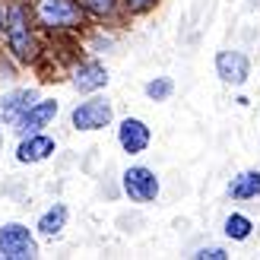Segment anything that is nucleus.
Masks as SVG:
<instances>
[{
  "mask_svg": "<svg viewBox=\"0 0 260 260\" xmlns=\"http://www.w3.org/2000/svg\"><path fill=\"white\" fill-rule=\"evenodd\" d=\"M38 241L29 225L22 222H4L0 225V260H35Z\"/></svg>",
  "mask_w": 260,
  "mask_h": 260,
  "instance_id": "39448f33",
  "label": "nucleus"
},
{
  "mask_svg": "<svg viewBox=\"0 0 260 260\" xmlns=\"http://www.w3.org/2000/svg\"><path fill=\"white\" fill-rule=\"evenodd\" d=\"M111 121H114V105L105 95H99V92H92L83 102H76L73 111H70V127L80 130V134L105 130V127H111Z\"/></svg>",
  "mask_w": 260,
  "mask_h": 260,
  "instance_id": "7ed1b4c3",
  "label": "nucleus"
},
{
  "mask_svg": "<svg viewBox=\"0 0 260 260\" xmlns=\"http://www.w3.org/2000/svg\"><path fill=\"white\" fill-rule=\"evenodd\" d=\"M111 83L108 76V67L95 57H86V60H76L73 70H70V86L76 89L80 95H92V92H102Z\"/></svg>",
  "mask_w": 260,
  "mask_h": 260,
  "instance_id": "423d86ee",
  "label": "nucleus"
},
{
  "mask_svg": "<svg viewBox=\"0 0 260 260\" xmlns=\"http://www.w3.org/2000/svg\"><path fill=\"white\" fill-rule=\"evenodd\" d=\"M4 29H7V0H0V38H4Z\"/></svg>",
  "mask_w": 260,
  "mask_h": 260,
  "instance_id": "6ab92c4d",
  "label": "nucleus"
},
{
  "mask_svg": "<svg viewBox=\"0 0 260 260\" xmlns=\"http://www.w3.org/2000/svg\"><path fill=\"white\" fill-rule=\"evenodd\" d=\"M0 152H4V124H0Z\"/></svg>",
  "mask_w": 260,
  "mask_h": 260,
  "instance_id": "aec40b11",
  "label": "nucleus"
},
{
  "mask_svg": "<svg viewBox=\"0 0 260 260\" xmlns=\"http://www.w3.org/2000/svg\"><path fill=\"white\" fill-rule=\"evenodd\" d=\"M4 42L13 60L19 63H35L42 54L38 45V25L32 16V7L25 0H7V29H4Z\"/></svg>",
  "mask_w": 260,
  "mask_h": 260,
  "instance_id": "f257e3e1",
  "label": "nucleus"
},
{
  "mask_svg": "<svg viewBox=\"0 0 260 260\" xmlns=\"http://www.w3.org/2000/svg\"><path fill=\"white\" fill-rule=\"evenodd\" d=\"M143 95L149 102H168L175 95V80L172 76H152V80H146V86H143Z\"/></svg>",
  "mask_w": 260,
  "mask_h": 260,
  "instance_id": "dca6fc26",
  "label": "nucleus"
},
{
  "mask_svg": "<svg viewBox=\"0 0 260 260\" xmlns=\"http://www.w3.org/2000/svg\"><path fill=\"white\" fill-rule=\"evenodd\" d=\"M57 111H60V105L54 99H38L35 105L22 114V118L16 121V137H29V134H42L45 127H51L54 124V118H57Z\"/></svg>",
  "mask_w": 260,
  "mask_h": 260,
  "instance_id": "9b49d317",
  "label": "nucleus"
},
{
  "mask_svg": "<svg viewBox=\"0 0 260 260\" xmlns=\"http://www.w3.org/2000/svg\"><path fill=\"white\" fill-rule=\"evenodd\" d=\"M152 143V127L143 121V118H121L118 121V146L127 155H143Z\"/></svg>",
  "mask_w": 260,
  "mask_h": 260,
  "instance_id": "6e6552de",
  "label": "nucleus"
},
{
  "mask_svg": "<svg viewBox=\"0 0 260 260\" xmlns=\"http://www.w3.org/2000/svg\"><path fill=\"white\" fill-rule=\"evenodd\" d=\"M222 235H225L229 241H235V244L251 241V235H254V219L244 216V213H229V216L222 219Z\"/></svg>",
  "mask_w": 260,
  "mask_h": 260,
  "instance_id": "4468645a",
  "label": "nucleus"
},
{
  "mask_svg": "<svg viewBox=\"0 0 260 260\" xmlns=\"http://www.w3.org/2000/svg\"><path fill=\"white\" fill-rule=\"evenodd\" d=\"M216 76L225 86H232V89L248 86V80H251V57L244 54V51H232V48L219 51L216 54Z\"/></svg>",
  "mask_w": 260,
  "mask_h": 260,
  "instance_id": "0eeeda50",
  "label": "nucleus"
},
{
  "mask_svg": "<svg viewBox=\"0 0 260 260\" xmlns=\"http://www.w3.org/2000/svg\"><path fill=\"white\" fill-rule=\"evenodd\" d=\"M35 25L48 35H76L86 25V13L76 0H32Z\"/></svg>",
  "mask_w": 260,
  "mask_h": 260,
  "instance_id": "f03ea898",
  "label": "nucleus"
},
{
  "mask_svg": "<svg viewBox=\"0 0 260 260\" xmlns=\"http://www.w3.org/2000/svg\"><path fill=\"white\" fill-rule=\"evenodd\" d=\"M57 152V140L51 137V134H29V137H19L16 143V162L19 165H38V162H48L51 155Z\"/></svg>",
  "mask_w": 260,
  "mask_h": 260,
  "instance_id": "1a4fd4ad",
  "label": "nucleus"
},
{
  "mask_svg": "<svg viewBox=\"0 0 260 260\" xmlns=\"http://www.w3.org/2000/svg\"><path fill=\"white\" fill-rule=\"evenodd\" d=\"M159 0H121V10L124 16H143V13H149Z\"/></svg>",
  "mask_w": 260,
  "mask_h": 260,
  "instance_id": "a211bd4d",
  "label": "nucleus"
},
{
  "mask_svg": "<svg viewBox=\"0 0 260 260\" xmlns=\"http://www.w3.org/2000/svg\"><path fill=\"white\" fill-rule=\"evenodd\" d=\"M67 219H70V210H67V206H63V203H51L48 210L38 216L35 232H38L42 238H51V241H54V238L63 235V229H67Z\"/></svg>",
  "mask_w": 260,
  "mask_h": 260,
  "instance_id": "ddd939ff",
  "label": "nucleus"
},
{
  "mask_svg": "<svg viewBox=\"0 0 260 260\" xmlns=\"http://www.w3.org/2000/svg\"><path fill=\"white\" fill-rule=\"evenodd\" d=\"M38 99H42L38 89H29V86H19V89L4 92V95H0V124H4V127H16V121L35 105Z\"/></svg>",
  "mask_w": 260,
  "mask_h": 260,
  "instance_id": "9d476101",
  "label": "nucleus"
},
{
  "mask_svg": "<svg viewBox=\"0 0 260 260\" xmlns=\"http://www.w3.org/2000/svg\"><path fill=\"white\" fill-rule=\"evenodd\" d=\"M76 4L83 7V13L89 19H99V22H105V19H121V0H76Z\"/></svg>",
  "mask_w": 260,
  "mask_h": 260,
  "instance_id": "2eb2a0df",
  "label": "nucleus"
},
{
  "mask_svg": "<svg viewBox=\"0 0 260 260\" xmlns=\"http://www.w3.org/2000/svg\"><path fill=\"white\" fill-rule=\"evenodd\" d=\"M225 193H229V200H235V203L257 200L260 197V168H244V172H238L229 181Z\"/></svg>",
  "mask_w": 260,
  "mask_h": 260,
  "instance_id": "f8f14e48",
  "label": "nucleus"
},
{
  "mask_svg": "<svg viewBox=\"0 0 260 260\" xmlns=\"http://www.w3.org/2000/svg\"><path fill=\"white\" fill-rule=\"evenodd\" d=\"M190 257H193V260H229L232 254L222 248V244H203V248H197Z\"/></svg>",
  "mask_w": 260,
  "mask_h": 260,
  "instance_id": "f3484780",
  "label": "nucleus"
},
{
  "mask_svg": "<svg viewBox=\"0 0 260 260\" xmlns=\"http://www.w3.org/2000/svg\"><path fill=\"white\" fill-rule=\"evenodd\" d=\"M121 190L130 203H155L162 193V181L146 165H130L121 175Z\"/></svg>",
  "mask_w": 260,
  "mask_h": 260,
  "instance_id": "20e7f679",
  "label": "nucleus"
}]
</instances>
